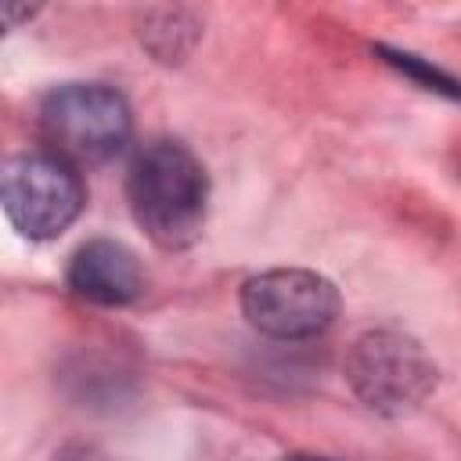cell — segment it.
<instances>
[{"label": "cell", "instance_id": "obj_8", "mask_svg": "<svg viewBox=\"0 0 461 461\" xmlns=\"http://www.w3.org/2000/svg\"><path fill=\"white\" fill-rule=\"evenodd\" d=\"M378 54L393 65V68H400L403 76H411L418 86H425V90H436V94H443V97H461V79H454L450 72H443V68H436V65H429L425 58H418V54H407V50H393V47H378Z\"/></svg>", "mask_w": 461, "mask_h": 461}, {"label": "cell", "instance_id": "obj_1", "mask_svg": "<svg viewBox=\"0 0 461 461\" xmlns=\"http://www.w3.org/2000/svg\"><path fill=\"white\" fill-rule=\"evenodd\" d=\"M126 198L137 227L158 249L176 252L194 245L205 227L209 176L180 140H151L130 166Z\"/></svg>", "mask_w": 461, "mask_h": 461}, {"label": "cell", "instance_id": "obj_3", "mask_svg": "<svg viewBox=\"0 0 461 461\" xmlns=\"http://www.w3.org/2000/svg\"><path fill=\"white\" fill-rule=\"evenodd\" d=\"M349 389L378 414L414 411L436 389V364L418 339L378 328L364 331L346 357Z\"/></svg>", "mask_w": 461, "mask_h": 461}, {"label": "cell", "instance_id": "obj_2", "mask_svg": "<svg viewBox=\"0 0 461 461\" xmlns=\"http://www.w3.org/2000/svg\"><path fill=\"white\" fill-rule=\"evenodd\" d=\"M40 130L65 162L101 166L126 148L133 119L119 90L104 83H65L43 97Z\"/></svg>", "mask_w": 461, "mask_h": 461}, {"label": "cell", "instance_id": "obj_7", "mask_svg": "<svg viewBox=\"0 0 461 461\" xmlns=\"http://www.w3.org/2000/svg\"><path fill=\"white\" fill-rule=\"evenodd\" d=\"M137 32H140V43L151 50V58H155V61H166V65L184 61V58L191 54L194 40L202 36L194 14L184 11V7H158V11H148Z\"/></svg>", "mask_w": 461, "mask_h": 461}, {"label": "cell", "instance_id": "obj_4", "mask_svg": "<svg viewBox=\"0 0 461 461\" xmlns=\"http://www.w3.org/2000/svg\"><path fill=\"white\" fill-rule=\"evenodd\" d=\"M4 212L32 241L58 238L83 212V180L72 162L54 151L14 155L4 166Z\"/></svg>", "mask_w": 461, "mask_h": 461}, {"label": "cell", "instance_id": "obj_10", "mask_svg": "<svg viewBox=\"0 0 461 461\" xmlns=\"http://www.w3.org/2000/svg\"><path fill=\"white\" fill-rule=\"evenodd\" d=\"M281 461H328V457H313V454H288Z\"/></svg>", "mask_w": 461, "mask_h": 461}, {"label": "cell", "instance_id": "obj_5", "mask_svg": "<svg viewBox=\"0 0 461 461\" xmlns=\"http://www.w3.org/2000/svg\"><path fill=\"white\" fill-rule=\"evenodd\" d=\"M241 313L256 331L281 342H299L331 328V321L339 317V292L313 270H263L245 281Z\"/></svg>", "mask_w": 461, "mask_h": 461}, {"label": "cell", "instance_id": "obj_9", "mask_svg": "<svg viewBox=\"0 0 461 461\" xmlns=\"http://www.w3.org/2000/svg\"><path fill=\"white\" fill-rule=\"evenodd\" d=\"M61 461H104V457H97L94 450H76V454H65Z\"/></svg>", "mask_w": 461, "mask_h": 461}, {"label": "cell", "instance_id": "obj_6", "mask_svg": "<svg viewBox=\"0 0 461 461\" xmlns=\"http://www.w3.org/2000/svg\"><path fill=\"white\" fill-rule=\"evenodd\" d=\"M68 288L97 306H126L144 292V270L122 241L94 238L76 249L68 263Z\"/></svg>", "mask_w": 461, "mask_h": 461}]
</instances>
